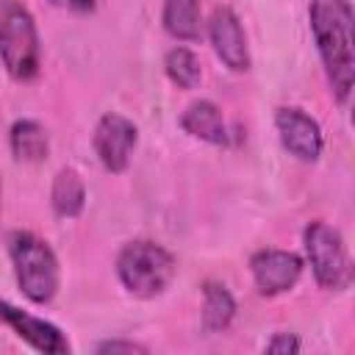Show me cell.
Returning a JSON list of instances; mask_svg holds the SVG:
<instances>
[{
  "label": "cell",
  "mask_w": 355,
  "mask_h": 355,
  "mask_svg": "<svg viewBox=\"0 0 355 355\" xmlns=\"http://www.w3.org/2000/svg\"><path fill=\"white\" fill-rule=\"evenodd\" d=\"M180 128L194 136V139H202L208 144H227V125L222 119V111L216 103L211 100H197L191 103L183 116H180Z\"/></svg>",
  "instance_id": "11"
},
{
  "label": "cell",
  "mask_w": 355,
  "mask_h": 355,
  "mask_svg": "<svg viewBox=\"0 0 355 355\" xmlns=\"http://www.w3.org/2000/svg\"><path fill=\"white\" fill-rule=\"evenodd\" d=\"M164 69H166V78L178 86V89H194L202 78V67H200V58L189 50V47H172L164 58Z\"/></svg>",
  "instance_id": "16"
},
{
  "label": "cell",
  "mask_w": 355,
  "mask_h": 355,
  "mask_svg": "<svg viewBox=\"0 0 355 355\" xmlns=\"http://www.w3.org/2000/svg\"><path fill=\"white\" fill-rule=\"evenodd\" d=\"M116 275L128 294L139 300H153L166 291L175 277V258L155 241L139 239L122 247L116 258Z\"/></svg>",
  "instance_id": "3"
},
{
  "label": "cell",
  "mask_w": 355,
  "mask_h": 355,
  "mask_svg": "<svg viewBox=\"0 0 355 355\" xmlns=\"http://www.w3.org/2000/svg\"><path fill=\"white\" fill-rule=\"evenodd\" d=\"M275 128H277L280 144L288 150V155H294L300 161H316L322 155V147H324L322 128L302 108H277Z\"/></svg>",
  "instance_id": "8"
},
{
  "label": "cell",
  "mask_w": 355,
  "mask_h": 355,
  "mask_svg": "<svg viewBox=\"0 0 355 355\" xmlns=\"http://www.w3.org/2000/svg\"><path fill=\"white\" fill-rule=\"evenodd\" d=\"M11 153L19 158V161H44L47 158V150H50V141H47V133L39 122L33 119H17L11 125Z\"/></svg>",
  "instance_id": "15"
},
{
  "label": "cell",
  "mask_w": 355,
  "mask_h": 355,
  "mask_svg": "<svg viewBox=\"0 0 355 355\" xmlns=\"http://www.w3.org/2000/svg\"><path fill=\"white\" fill-rule=\"evenodd\" d=\"M8 255L22 294L36 305L50 302L58 291V258L53 247L31 230H14L8 236Z\"/></svg>",
  "instance_id": "2"
},
{
  "label": "cell",
  "mask_w": 355,
  "mask_h": 355,
  "mask_svg": "<svg viewBox=\"0 0 355 355\" xmlns=\"http://www.w3.org/2000/svg\"><path fill=\"white\" fill-rule=\"evenodd\" d=\"M136 141H139V130L128 116L114 114V111L100 116L94 128V153L108 172L119 175L128 169Z\"/></svg>",
  "instance_id": "6"
},
{
  "label": "cell",
  "mask_w": 355,
  "mask_h": 355,
  "mask_svg": "<svg viewBox=\"0 0 355 355\" xmlns=\"http://www.w3.org/2000/svg\"><path fill=\"white\" fill-rule=\"evenodd\" d=\"M97 352H147V347L136 344V341H103L97 344Z\"/></svg>",
  "instance_id": "18"
},
{
  "label": "cell",
  "mask_w": 355,
  "mask_h": 355,
  "mask_svg": "<svg viewBox=\"0 0 355 355\" xmlns=\"http://www.w3.org/2000/svg\"><path fill=\"white\" fill-rule=\"evenodd\" d=\"M0 61L14 80H31L39 72L36 22L19 0H0Z\"/></svg>",
  "instance_id": "4"
},
{
  "label": "cell",
  "mask_w": 355,
  "mask_h": 355,
  "mask_svg": "<svg viewBox=\"0 0 355 355\" xmlns=\"http://www.w3.org/2000/svg\"><path fill=\"white\" fill-rule=\"evenodd\" d=\"M236 316V300L233 294L216 283V280H208L202 286V327L208 333H222L230 327Z\"/></svg>",
  "instance_id": "13"
},
{
  "label": "cell",
  "mask_w": 355,
  "mask_h": 355,
  "mask_svg": "<svg viewBox=\"0 0 355 355\" xmlns=\"http://www.w3.org/2000/svg\"><path fill=\"white\" fill-rule=\"evenodd\" d=\"M0 322H6L25 344H31L36 352H44V355H67L69 352V341L67 336L53 324V322H44L6 300H0Z\"/></svg>",
  "instance_id": "9"
},
{
  "label": "cell",
  "mask_w": 355,
  "mask_h": 355,
  "mask_svg": "<svg viewBox=\"0 0 355 355\" xmlns=\"http://www.w3.org/2000/svg\"><path fill=\"white\" fill-rule=\"evenodd\" d=\"M164 28L180 42L200 39V0H166L164 3Z\"/></svg>",
  "instance_id": "14"
},
{
  "label": "cell",
  "mask_w": 355,
  "mask_h": 355,
  "mask_svg": "<svg viewBox=\"0 0 355 355\" xmlns=\"http://www.w3.org/2000/svg\"><path fill=\"white\" fill-rule=\"evenodd\" d=\"M53 6H58V8H67V11H78V14H86V11H92L94 8V3L97 0H50Z\"/></svg>",
  "instance_id": "19"
},
{
  "label": "cell",
  "mask_w": 355,
  "mask_h": 355,
  "mask_svg": "<svg viewBox=\"0 0 355 355\" xmlns=\"http://www.w3.org/2000/svg\"><path fill=\"white\" fill-rule=\"evenodd\" d=\"M311 31L319 58L324 64L333 97L344 105L355 80V39H352V6L349 0H311Z\"/></svg>",
  "instance_id": "1"
},
{
  "label": "cell",
  "mask_w": 355,
  "mask_h": 355,
  "mask_svg": "<svg viewBox=\"0 0 355 355\" xmlns=\"http://www.w3.org/2000/svg\"><path fill=\"white\" fill-rule=\"evenodd\" d=\"M50 202H53V211L61 219H75L83 211V205H86V186H83V178L72 166L58 169L55 180H53Z\"/></svg>",
  "instance_id": "12"
},
{
  "label": "cell",
  "mask_w": 355,
  "mask_h": 355,
  "mask_svg": "<svg viewBox=\"0 0 355 355\" xmlns=\"http://www.w3.org/2000/svg\"><path fill=\"white\" fill-rule=\"evenodd\" d=\"M305 252L313 269V277L327 291H344L352 283V261L347 244L336 227L327 222H311L305 227Z\"/></svg>",
  "instance_id": "5"
},
{
  "label": "cell",
  "mask_w": 355,
  "mask_h": 355,
  "mask_svg": "<svg viewBox=\"0 0 355 355\" xmlns=\"http://www.w3.org/2000/svg\"><path fill=\"white\" fill-rule=\"evenodd\" d=\"M250 269L255 288L263 297H275L297 286L302 275V258L288 250H258L250 258Z\"/></svg>",
  "instance_id": "7"
},
{
  "label": "cell",
  "mask_w": 355,
  "mask_h": 355,
  "mask_svg": "<svg viewBox=\"0 0 355 355\" xmlns=\"http://www.w3.org/2000/svg\"><path fill=\"white\" fill-rule=\"evenodd\" d=\"M266 352H283V355L300 352V338L291 336V333H275L272 341L266 344Z\"/></svg>",
  "instance_id": "17"
},
{
  "label": "cell",
  "mask_w": 355,
  "mask_h": 355,
  "mask_svg": "<svg viewBox=\"0 0 355 355\" xmlns=\"http://www.w3.org/2000/svg\"><path fill=\"white\" fill-rule=\"evenodd\" d=\"M208 36L214 44V53L222 58V64L233 72H247L250 69V50H247V36L241 31L239 17L230 8H216L208 22Z\"/></svg>",
  "instance_id": "10"
}]
</instances>
